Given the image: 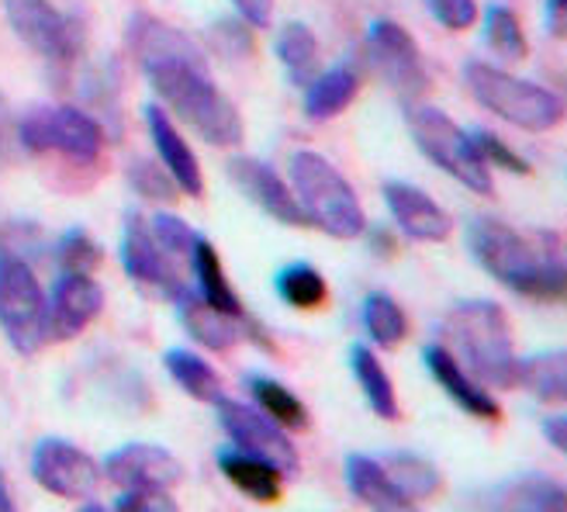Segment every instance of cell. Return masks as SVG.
Here are the masks:
<instances>
[{
  "instance_id": "cell-5",
  "label": "cell",
  "mask_w": 567,
  "mask_h": 512,
  "mask_svg": "<svg viewBox=\"0 0 567 512\" xmlns=\"http://www.w3.org/2000/svg\"><path fill=\"white\" fill-rule=\"evenodd\" d=\"M464 83L481 107H488L492 115H498L502 122L516 125L523 132H550L567 115V104L550 88L513 76L492 63L471 60L464 66Z\"/></svg>"
},
{
  "instance_id": "cell-18",
  "label": "cell",
  "mask_w": 567,
  "mask_h": 512,
  "mask_svg": "<svg viewBox=\"0 0 567 512\" xmlns=\"http://www.w3.org/2000/svg\"><path fill=\"white\" fill-rule=\"evenodd\" d=\"M174 305H177V316H181L184 329L197 339V344L215 350V354L233 350L246 332L260 336L257 322H252L249 316H229V311H218V308H212L202 295L190 291V288H184L174 298Z\"/></svg>"
},
{
  "instance_id": "cell-28",
  "label": "cell",
  "mask_w": 567,
  "mask_h": 512,
  "mask_svg": "<svg viewBox=\"0 0 567 512\" xmlns=\"http://www.w3.org/2000/svg\"><path fill=\"white\" fill-rule=\"evenodd\" d=\"M163 367L169 371V378L177 381V388L184 395H190L194 402L215 406V402H221V398H225V385H221L218 371L208 360L197 357V354H190V350H166L163 354Z\"/></svg>"
},
{
  "instance_id": "cell-10",
  "label": "cell",
  "mask_w": 567,
  "mask_h": 512,
  "mask_svg": "<svg viewBox=\"0 0 567 512\" xmlns=\"http://www.w3.org/2000/svg\"><path fill=\"white\" fill-rule=\"evenodd\" d=\"M363 52H367L371 70L405 101H419L425 91H430V70H425L422 49L399 21L378 18L371 28H367Z\"/></svg>"
},
{
  "instance_id": "cell-13",
  "label": "cell",
  "mask_w": 567,
  "mask_h": 512,
  "mask_svg": "<svg viewBox=\"0 0 567 512\" xmlns=\"http://www.w3.org/2000/svg\"><path fill=\"white\" fill-rule=\"evenodd\" d=\"M32 474L35 481L60 499H94L101 471L97 464L70 440H42L32 450Z\"/></svg>"
},
{
  "instance_id": "cell-8",
  "label": "cell",
  "mask_w": 567,
  "mask_h": 512,
  "mask_svg": "<svg viewBox=\"0 0 567 512\" xmlns=\"http://www.w3.org/2000/svg\"><path fill=\"white\" fill-rule=\"evenodd\" d=\"M0 329L21 357H32L49 344L42 284L14 249H0Z\"/></svg>"
},
{
  "instance_id": "cell-46",
  "label": "cell",
  "mask_w": 567,
  "mask_h": 512,
  "mask_svg": "<svg viewBox=\"0 0 567 512\" xmlns=\"http://www.w3.org/2000/svg\"><path fill=\"white\" fill-rule=\"evenodd\" d=\"M371 246L381 256H394V249H399V243H394V236L388 229H371Z\"/></svg>"
},
{
  "instance_id": "cell-9",
  "label": "cell",
  "mask_w": 567,
  "mask_h": 512,
  "mask_svg": "<svg viewBox=\"0 0 567 512\" xmlns=\"http://www.w3.org/2000/svg\"><path fill=\"white\" fill-rule=\"evenodd\" d=\"M8 21L14 28V35L35 49L45 63L52 66H73L83 52V21L73 14H63L60 8H52L49 0H4Z\"/></svg>"
},
{
  "instance_id": "cell-3",
  "label": "cell",
  "mask_w": 567,
  "mask_h": 512,
  "mask_svg": "<svg viewBox=\"0 0 567 512\" xmlns=\"http://www.w3.org/2000/svg\"><path fill=\"white\" fill-rule=\"evenodd\" d=\"M446 350L457 357L467 371L492 388H516L519 357L513 347V332H508L505 308L485 298L461 301L450 308L443 319Z\"/></svg>"
},
{
  "instance_id": "cell-15",
  "label": "cell",
  "mask_w": 567,
  "mask_h": 512,
  "mask_svg": "<svg viewBox=\"0 0 567 512\" xmlns=\"http://www.w3.org/2000/svg\"><path fill=\"white\" fill-rule=\"evenodd\" d=\"M104 474L118 489H177L184 481V464L159 443H125L104 458Z\"/></svg>"
},
{
  "instance_id": "cell-39",
  "label": "cell",
  "mask_w": 567,
  "mask_h": 512,
  "mask_svg": "<svg viewBox=\"0 0 567 512\" xmlns=\"http://www.w3.org/2000/svg\"><path fill=\"white\" fill-rule=\"evenodd\" d=\"M425 8L450 32H467L477 21V0H425Z\"/></svg>"
},
{
  "instance_id": "cell-30",
  "label": "cell",
  "mask_w": 567,
  "mask_h": 512,
  "mask_svg": "<svg viewBox=\"0 0 567 512\" xmlns=\"http://www.w3.org/2000/svg\"><path fill=\"white\" fill-rule=\"evenodd\" d=\"M274 49H277L280 66L288 70V76L295 83H301V88L311 76H316V70H319V39H316V32H311L308 24L288 21L280 28Z\"/></svg>"
},
{
  "instance_id": "cell-1",
  "label": "cell",
  "mask_w": 567,
  "mask_h": 512,
  "mask_svg": "<svg viewBox=\"0 0 567 512\" xmlns=\"http://www.w3.org/2000/svg\"><path fill=\"white\" fill-rule=\"evenodd\" d=\"M128 52L156 98L212 146H239L243 115L218 91L215 73L190 35L156 14L138 11L128 21Z\"/></svg>"
},
{
  "instance_id": "cell-7",
  "label": "cell",
  "mask_w": 567,
  "mask_h": 512,
  "mask_svg": "<svg viewBox=\"0 0 567 512\" xmlns=\"http://www.w3.org/2000/svg\"><path fill=\"white\" fill-rule=\"evenodd\" d=\"M405 122H409V132L415 139V146L422 150V156L433 160L443 174H450L453 181L464 184L474 194L488 197L495 191L492 166L477 153L474 139L453 122L446 111H440L433 104H409Z\"/></svg>"
},
{
  "instance_id": "cell-22",
  "label": "cell",
  "mask_w": 567,
  "mask_h": 512,
  "mask_svg": "<svg viewBox=\"0 0 567 512\" xmlns=\"http://www.w3.org/2000/svg\"><path fill=\"white\" fill-rule=\"evenodd\" d=\"M218 471L233 481V485L252 499V502H260V505H274L284 492V471L264 458H257V453H246L239 447H229V450H218Z\"/></svg>"
},
{
  "instance_id": "cell-25",
  "label": "cell",
  "mask_w": 567,
  "mask_h": 512,
  "mask_svg": "<svg viewBox=\"0 0 567 512\" xmlns=\"http://www.w3.org/2000/svg\"><path fill=\"white\" fill-rule=\"evenodd\" d=\"M190 274L197 277V295H202L212 308L218 311H229V316H246V308L239 301V295L233 291L229 277H225V267H221V256L218 249L205 239L197 236L194 246H190Z\"/></svg>"
},
{
  "instance_id": "cell-29",
  "label": "cell",
  "mask_w": 567,
  "mask_h": 512,
  "mask_svg": "<svg viewBox=\"0 0 567 512\" xmlns=\"http://www.w3.org/2000/svg\"><path fill=\"white\" fill-rule=\"evenodd\" d=\"M246 391L252 395L257 409L264 416H270L277 426H284V430H308V426H311V416H308L305 402L291 388H284L280 381L252 375V378H246Z\"/></svg>"
},
{
  "instance_id": "cell-14",
  "label": "cell",
  "mask_w": 567,
  "mask_h": 512,
  "mask_svg": "<svg viewBox=\"0 0 567 512\" xmlns=\"http://www.w3.org/2000/svg\"><path fill=\"white\" fill-rule=\"evenodd\" d=\"M104 308V291L91 274L63 270L55 277L52 295L45 298V339L52 344H70L87 329Z\"/></svg>"
},
{
  "instance_id": "cell-40",
  "label": "cell",
  "mask_w": 567,
  "mask_h": 512,
  "mask_svg": "<svg viewBox=\"0 0 567 512\" xmlns=\"http://www.w3.org/2000/svg\"><path fill=\"white\" fill-rule=\"evenodd\" d=\"M118 512H177V502L163 489H122L115 499Z\"/></svg>"
},
{
  "instance_id": "cell-41",
  "label": "cell",
  "mask_w": 567,
  "mask_h": 512,
  "mask_svg": "<svg viewBox=\"0 0 567 512\" xmlns=\"http://www.w3.org/2000/svg\"><path fill=\"white\" fill-rule=\"evenodd\" d=\"M215 39L221 49H229V52H249L252 45V35H249V24L246 21H218L215 24Z\"/></svg>"
},
{
  "instance_id": "cell-20",
  "label": "cell",
  "mask_w": 567,
  "mask_h": 512,
  "mask_svg": "<svg viewBox=\"0 0 567 512\" xmlns=\"http://www.w3.org/2000/svg\"><path fill=\"white\" fill-rule=\"evenodd\" d=\"M142 119H146L150 139L159 153V163L166 166V174L177 181V187L190 197H202L205 194V174H202V163H197L194 150L187 146V139L177 132L169 111H163L159 104H146L142 107Z\"/></svg>"
},
{
  "instance_id": "cell-37",
  "label": "cell",
  "mask_w": 567,
  "mask_h": 512,
  "mask_svg": "<svg viewBox=\"0 0 567 512\" xmlns=\"http://www.w3.org/2000/svg\"><path fill=\"white\" fill-rule=\"evenodd\" d=\"M128 184L135 187V194L150 197V202H169L177 191V181L166 174V166L153 163V160H132L128 166Z\"/></svg>"
},
{
  "instance_id": "cell-34",
  "label": "cell",
  "mask_w": 567,
  "mask_h": 512,
  "mask_svg": "<svg viewBox=\"0 0 567 512\" xmlns=\"http://www.w3.org/2000/svg\"><path fill=\"white\" fill-rule=\"evenodd\" d=\"M485 42L508 63H523L529 55V39L519 24V14L505 4H492L485 11Z\"/></svg>"
},
{
  "instance_id": "cell-21",
  "label": "cell",
  "mask_w": 567,
  "mask_h": 512,
  "mask_svg": "<svg viewBox=\"0 0 567 512\" xmlns=\"http://www.w3.org/2000/svg\"><path fill=\"white\" fill-rule=\"evenodd\" d=\"M347 485H350V495L360 505L378 509V512H405V509L415 505L391 481L381 458H367V453H350V458H347Z\"/></svg>"
},
{
  "instance_id": "cell-23",
  "label": "cell",
  "mask_w": 567,
  "mask_h": 512,
  "mask_svg": "<svg viewBox=\"0 0 567 512\" xmlns=\"http://www.w3.org/2000/svg\"><path fill=\"white\" fill-rule=\"evenodd\" d=\"M485 505L508 512H567V489L544 474H523L492 489Z\"/></svg>"
},
{
  "instance_id": "cell-42",
  "label": "cell",
  "mask_w": 567,
  "mask_h": 512,
  "mask_svg": "<svg viewBox=\"0 0 567 512\" xmlns=\"http://www.w3.org/2000/svg\"><path fill=\"white\" fill-rule=\"evenodd\" d=\"M18 150V122L11 119V104L0 94V163H11Z\"/></svg>"
},
{
  "instance_id": "cell-38",
  "label": "cell",
  "mask_w": 567,
  "mask_h": 512,
  "mask_svg": "<svg viewBox=\"0 0 567 512\" xmlns=\"http://www.w3.org/2000/svg\"><path fill=\"white\" fill-rule=\"evenodd\" d=\"M474 139V146H477V153L485 156V163L488 166H495V170H505V174H519V177H529L533 174V166H529V160H523L508 142L502 139V135H495V132H474L471 135Z\"/></svg>"
},
{
  "instance_id": "cell-2",
  "label": "cell",
  "mask_w": 567,
  "mask_h": 512,
  "mask_svg": "<svg viewBox=\"0 0 567 512\" xmlns=\"http://www.w3.org/2000/svg\"><path fill=\"white\" fill-rule=\"evenodd\" d=\"M467 246L502 288L533 301H567V264L554 233H519L502 218H474Z\"/></svg>"
},
{
  "instance_id": "cell-32",
  "label": "cell",
  "mask_w": 567,
  "mask_h": 512,
  "mask_svg": "<svg viewBox=\"0 0 567 512\" xmlns=\"http://www.w3.org/2000/svg\"><path fill=\"white\" fill-rule=\"evenodd\" d=\"M363 329L374 339L378 347L394 350L409 336V319L402 305L384 291H374L363 298Z\"/></svg>"
},
{
  "instance_id": "cell-12",
  "label": "cell",
  "mask_w": 567,
  "mask_h": 512,
  "mask_svg": "<svg viewBox=\"0 0 567 512\" xmlns=\"http://www.w3.org/2000/svg\"><path fill=\"white\" fill-rule=\"evenodd\" d=\"M215 409H218V422H221L225 437L233 440V447H239L246 453H257V458L277 464L284 474H295L301 468L295 443L284 437V426H277L270 416H264L252 406L233 402V398H221V402H215Z\"/></svg>"
},
{
  "instance_id": "cell-11",
  "label": "cell",
  "mask_w": 567,
  "mask_h": 512,
  "mask_svg": "<svg viewBox=\"0 0 567 512\" xmlns=\"http://www.w3.org/2000/svg\"><path fill=\"white\" fill-rule=\"evenodd\" d=\"M122 267L135 288L159 295L166 301H174L187 284H184V267L159 249L153 239L150 222L142 215H128L125 233H122Z\"/></svg>"
},
{
  "instance_id": "cell-44",
  "label": "cell",
  "mask_w": 567,
  "mask_h": 512,
  "mask_svg": "<svg viewBox=\"0 0 567 512\" xmlns=\"http://www.w3.org/2000/svg\"><path fill=\"white\" fill-rule=\"evenodd\" d=\"M547 32L567 42V0H547Z\"/></svg>"
},
{
  "instance_id": "cell-24",
  "label": "cell",
  "mask_w": 567,
  "mask_h": 512,
  "mask_svg": "<svg viewBox=\"0 0 567 512\" xmlns=\"http://www.w3.org/2000/svg\"><path fill=\"white\" fill-rule=\"evenodd\" d=\"M360 91V73L350 63H339L305 83V115L311 122H329L353 104Z\"/></svg>"
},
{
  "instance_id": "cell-16",
  "label": "cell",
  "mask_w": 567,
  "mask_h": 512,
  "mask_svg": "<svg viewBox=\"0 0 567 512\" xmlns=\"http://www.w3.org/2000/svg\"><path fill=\"white\" fill-rule=\"evenodd\" d=\"M229 177L233 184L249 197L252 205L260 212H267L274 222L280 225H308L298 197L291 194V187L280 181V174L274 166H267L264 160H252V156H236L229 160Z\"/></svg>"
},
{
  "instance_id": "cell-47",
  "label": "cell",
  "mask_w": 567,
  "mask_h": 512,
  "mask_svg": "<svg viewBox=\"0 0 567 512\" xmlns=\"http://www.w3.org/2000/svg\"><path fill=\"white\" fill-rule=\"evenodd\" d=\"M0 512H14V499H11V489H8L4 468H0Z\"/></svg>"
},
{
  "instance_id": "cell-6",
  "label": "cell",
  "mask_w": 567,
  "mask_h": 512,
  "mask_svg": "<svg viewBox=\"0 0 567 512\" xmlns=\"http://www.w3.org/2000/svg\"><path fill=\"white\" fill-rule=\"evenodd\" d=\"M18 146L32 156H63L76 166H94L104 156L107 132L73 104H35L18 119Z\"/></svg>"
},
{
  "instance_id": "cell-31",
  "label": "cell",
  "mask_w": 567,
  "mask_h": 512,
  "mask_svg": "<svg viewBox=\"0 0 567 512\" xmlns=\"http://www.w3.org/2000/svg\"><path fill=\"white\" fill-rule=\"evenodd\" d=\"M381 464L388 468L394 485H399L412 502H422V499H430V495H436L443 489V478H440L436 464L419 458V453L394 450V453H384Z\"/></svg>"
},
{
  "instance_id": "cell-35",
  "label": "cell",
  "mask_w": 567,
  "mask_h": 512,
  "mask_svg": "<svg viewBox=\"0 0 567 512\" xmlns=\"http://www.w3.org/2000/svg\"><path fill=\"white\" fill-rule=\"evenodd\" d=\"M55 256H60V267L73 270V274H94L101 267V260H104L97 239L87 229H66Z\"/></svg>"
},
{
  "instance_id": "cell-19",
  "label": "cell",
  "mask_w": 567,
  "mask_h": 512,
  "mask_svg": "<svg viewBox=\"0 0 567 512\" xmlns=\"http://www.w3.org/2000/svg\"><path fill=\"white\" fill-rule=\"evenodd\" d=\"M422 357H425V367H430V375L436 378V385L457 402L467 416H474V419H481V422H498L502 419V406L495 402V395L481 385L467 367L453 357L446 347H440V344H430L422 350Z\"/></svg>"
},
{
  "instance_id": "cell-17",
  "label": "cell",
  "mask_w": 567,
  "mask_h": 512,
  "mask_svg": "<svg viewBox=\"0 0 567 512\" xmlns=\"http://www.w3.org/2000/svg\"><path fill=\"white\" fill-rule=\"evenodd\" d=\"M384 202L394 218V225L415 243H443L453 233V218L433 202L430 194L405 181L384 184Z\"/></svg>"
},
{
  "instance_id": "cell-27",
  "label": "cell",
  "mask_w": 567,
  "mask_h": 512,
  "mask_svg": "<svg viewBox=\"0 0 567 512\" xmlns=\"http://www.w3.org/2000/svg\"><path fill=\"white\" fill-rule=\"evenodd\" d=\"M516 385L547 406H567V350H547L519 360Z\"/></svg>"
},
{
  "instance_id": "cell-26",
  "label": "cell",
  "mask_w": 567,
  "mask_h": 512,
  "mask_svg": "<svg viewBox=\"0 0 567 512\" xmlns=\"http://www.w3.org/2000/svg\"><path fill=\"white\" fill-rule=\"evenodd\" d=\"M350 367H353V375H357V385L363 388V398H367V406L374 409L378 419H402V406H399V391H394V381L391 375L384 371V363L378 360V354L371 347H363L357 344L350 350Z\"/></svg>"
},
{
  "instance_id": "cell-33",
  "label": "cell",
  "mask_w": 567,
  "mask_h": 512,
  "mask_svg": "<svg viewBox=\"0 0 567 512\" xmlns=\"http://www.w3.org/2000/svg\"><path fill=\"white\" fill-rule=\"evenodd\" d=\"M277 295L298 311H316L329 298V284L311 264H291L277 274Z\"/></svg>"
},
{
  "instance_id": "cell-36",
  "label": "cell",
  "mask_w": 567,
  "mask_h": 512,
  "mask_svg": "<svg viewBox=\"0 0 567 512\" xmlns=\"http://www.w3.org/2000/svg\"><path fill=\"white\" fill-rule=\"evenodd\" d=\"M150 229H153V239L159 243V249L166 256H174V260L184 267L190 264V246L197 239V233L190 229V225L181 218V215H169V212H159L153 222H150Z\"/></svg>"
},
{
  "instance_id": "cell-4",
  "label": "cell",
  "mask_w": 567,
  "mask_h": 512,
  "mask_svg": "<svg viewBox=\"0 0 567 512\" xmlns=\"http://www.w3.org/2000/svg\"><path fill=\"white\" fill-rule=\"evenodd\" d=\"M291 184L305 218L332 239H357L367 233V215L353 184L316 150L291 156Z\"/></svg>"
},
{
  "instance_id": "cell-45",
  "label": "cell",
  "mask_w": 567,
  "mask_h": 512,
  "mask_svg": "<svg viewBox=\"0 0 567 512\" xmlns=\"http://www.w3.org/2000/svg\"><path fill=\"white\" fill-rule=\"evenodd\" d=\"M544 433H547V440L554 443V450H560L564 458H567V416L547 419V422H544Z\"/></svg>"
},
{
  "instance_id": "cell-43",
  "label": "cell",
  "mask_w": 567,
  "mask_h": 512,
  "mask_svg": "<svg viewBox=\"0 0 567 512\" xmlns=\"http://www.w3.org/2000/svg\"><path fill=\"white\" fill-rule=\"evenodd\" d=\"M233 4L249 28H267L274 18V0H233Z\"/></svg>"
}]
</instances>
